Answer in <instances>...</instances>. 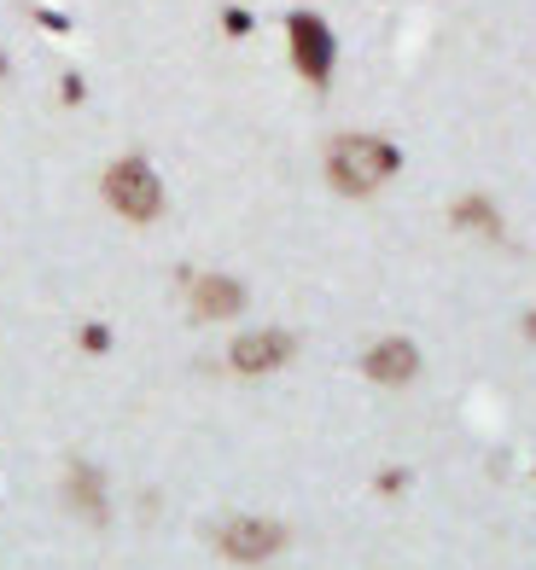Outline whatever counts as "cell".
Instances as JSON below:
<instances>
[{
  "mask_svg": "<svg viewBox=\"0 0 536 570\" xmlns=\"http://www.w3.org/2000/svg\"><path fill=\"white\" fill-rule=\"evenodd\" d=\"M397 146L391 140H379V135H339L333 151H327V180H333L339 193L350 198H368L379 193L386 180L397 175Z\"/></svg>",
  "mask_w": 536,
  "mask_h": 570,
  "instance_id": "obj_1",
  "label": "cell"
},
{
  "mask_svg": "<svg viewBox=\"0 0 536 570\" xmlns=\"http://www.w3.org/2000/svg\"><path fill=\"white\" fill-rule=\"evenodd\" d=\"M99 187H106L111 210L129 216V222H158L164 216V180H158V169H152L146 158H117Z\"/></svg>",
  "mask_w": 536,
  "mask_h": 570,
  "instance_id": "obj_2",
  "label": "cell"
},
{
  "mask_svg": "<svg viewBox=\"0 0 536 570\" xmlns=\"http://www.w3.org/2000/svg\"><path fill=\"white\" fill-rule=\"evenodd\" d=\"M292 332H274V326H257V332H240L234 350H227V361H234V373L245 379H263V373H280L292 361Z\"/></svg>",
  "mask_w": 536,
  "mask_h": 570,
  "instance_id": "obj_3",
  "label": "cell"
},
{
  "mask_svg": "<svg viewBox=\"0 0 536 570\" xmlns=\"http://www.w3.org/2000/svg\"><path fill=\"white\" fill-rule=\"evenodd\" d=\"M292 59L310 82H327V76H333V30H327L315 12L292 18Z\"/></svg>",
  "mask_w": 536,
  "mask_h": 570,
  "instance_id": "obj_4",
  "label": "cell"
},
{
  "mask_svg": "<svg viewBox=\"0 0 536 570\" xmlns=\"http://www.w3.org/2000/svg\"><path fill=\"white\" fill-rule=\"evenodd\" d=\"M280 548H286V530L269 524V518H234V524L222 530V553L240 559V564H263Z\"/></svg>",
  "mask_w": 536,
  "mask_h": 570,
  "instance_id": "obj_5",
  "label": "cell"
},
{
  "mask_svg": "<svg viewBox=\"0 0 536 570\" xmlns=\"http://www.w3.org/2000/svg\"><path fill=\"white\" fill-rule=\"evenodd\" d=\"M362 373L373 384H408L420 373V350L408 344V338H379L368 355H362Z\"/></svg>",
  "mask_w": 536,
  "mask_h": 570,
  "instance_id": "obj_6",
  "label": "cell"
},
{
  "mask_svg": "<svg viewBox=\"0 0 536 570\" xmlns=\"http://www.w3.org/2000/svg\"><path fill=\"white\" fill-rule=\"evenodd\" d=\"M193 308L204 321H234L245 308V285L227 279V274H198L193 279Z\"/></svg>",
  "mask_w": 536,
  "mask_h": 570,
  "instance_id": "obj_7",
  "label": "cell"
},
{
  "mask_svg": "<svg viewBox=\"0 0 536 570\" xmlns=\"http://www.w3.org/2000/svg\"><path fill=\"white\" fill-rule=\"evenodd\" d=\"M455 222H461V227H478V233H501L496 210H490L484 198H461V204H455Z\"/></svg>",
  "mask_w": 536,
  "mask_h": 570,
  "instance_id": "obj_8",
  "label": "cell"
},
{
  "mask_svg": "<svg viewBox=\"0 0 536 570\" xmlns=\"http://www.w3.org/2000/svg\"><path fill=\"white\" fill-rule=\"evenodd\" d=\"M76 501H82V507L99 518V483L88 478V465H76Z\"/></svg>",
  "mask_w": 536,
  "mask_h": 570,
  "instance_id": "obj_9",
  "label": "cell"
},
{
  "mask_svg": "<svg viewBox=\"0 0 536 570\" xmlns=\"http://www.w3.org/2000/svg\"><path fill=\"white\" fill-rule=\"evenodd\" d=\"M0 76H7V59H0Z\"/></svg>",
  "mask_w": 536,
  "mask_h": 570,
  "instance_id": "obj_10",
  "label": "cell"
}]
</instances>
